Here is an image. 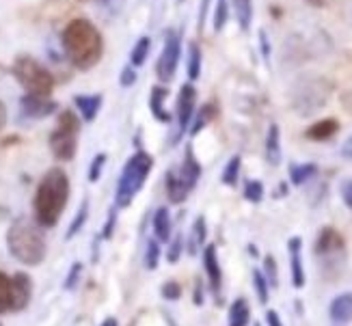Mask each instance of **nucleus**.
I'll return each mask as SVG.
<instances>
[{
    "label": "nucleus",
    "mask_w": 352,
    "mask_h": 326,
    "mask_svg": "<svg viewBox=\"0 0 352 326\" xmlns=\"http://www.w3.org/2000/svg\"><path fill=\"white\" fill-rule=\"evenodd\" d=\"M67 199H69V180L65 175V171L50 169L41 177L33 199L35 221L45 229L54 227L60 219V214L65 212Z\"/></svg>",
    "instance_id": "nucleus-1"
},
{
    "label": "nucleus",
    "mask_w": 352,
    "mask_h": 326,
    "mask_svg": "<svg viewBox=\"0 0 352 326\" xmlns=\"http://www.w3.org/2000/svg\"><path fill=\"white\" fill-rule=\"evenodd\" d=\"M63 48L74 67L91 69L102 58V35L89 20H74L63 30Z\"/></svg>",
    "instance_id": "nucleus-2"
},
{
    "label": "nucleus",
    "mask_w": 352,
    "mask_h": 326,
    "mask_svg": "<svg viewBox=\"0 0 352 326\" xmlns=\"http://www.w3.org/2000/svg\"><path fill=\"white\" fill-rule=\"evenodd\" d=\"M7 248L9 253L24 266H39L45 259L48 246H45V236L41 225L28 219H15L7 231Z\"/></svg>",
    "instance_id": "nucleus-3"
},
{
    "label": "nucleus",
    "mask_w": 352,
    "mask_h": 326,
    "mask_svg": "<svg viewBox=\"0 0 352 326\" xmlns=\"http://www.w3.org/2000/svg\"><path fill=\"white\" fill-rule=\"evenodd\" d=\"M151 166H154V158L145 151H136L126 162L124 171H121L119 184H117V193H115L117 208H128L136 199V195H139V191L143 188L145 180L151 173Z\"/></svg>",
    "instance_id": "nucleus-4"
},
{
    "label": "nucleus",
    "mask_w": 352,
    "mask_h": 326,
    "mask_svg": "<svg viewBox=\"0 0 352 326\" xmlns=\"http://www.w3.org/2000/svg\"><path fill=\"white\" fill-rule=\"evenodd\" d=\"M13 76L18 78V83L26 89L30 96H43L48 98L54 89V78L52 74L45 69L39 61L33 56H20L13 63Z\"/></svg>",
    "instance_id": "nucleus-5"
},
{
    "label": "nucleus",
    "mask_w": 352,
    "mask_h": 326,
    "mask_svg": "<svg viewBox=\"0 0 352 326\" xmlns=\"http://www.w3.org/2000/svg\"><path fill=\"white\" fill-rule=\"evenodd\" d=\"M80 121L72 111H63L58 117V126L50 134V149L58 160H72L78 149Z\"/></svg>",
    "instance_id": "nucleus-6"
},
{
    "label": "nucleus",
    "mask_w": 352,
    "mask_h": 326,
    "mask_svg": "<svg viewBox=\"0 0 352 326\" xmlns=\"http://www.w3.org/2000/svg\"><path fill=\"white\" fill-rule=\"evenodd\" d=\"M179 35L175 30H166V39H164V48H162V54L158 58V78L162 83H171L173 76H175V69H177V61H179Z\"/></svg>",
    "instance_id": "nucleus-7"
},
{
    "label": "nucleus",
    "mask_w": 352,
    "mask_h": 326,
    "mask_svg": "<svg viewBox=\"0 0 352 326\" xmlns=\"http://www.w3.org/2000/svg\"><path fill=\"white\" fill-rule=\"evenodd\" d=\"M195 102H197V91L190 83H186L179 89V96H177V132L173 136V145L184 136V132L188 130L190 126V119H192V111H195Z\"/></svg>",
    "instance_id": "nucleus-8"
},
{
    "label": "nucleus",
    "mask_w": 352,
    "mask_h": 326,
    "mask_svg": "<svg viewBox=\"0 0 352 326\" xmlns=\"http://www.w3.org/2000/svg\"><path fill=\"white\" fill-rule=\"evenodd\" d=\"M346 251V242H344V236L340 234L338 229L333 227H324L322 231L318 234V240H316V255L318 257H342Z\"/></svg>",
    "instance_id": "nucleus-9"
},
{
    "label": "nucleus",
    "mask_w": 352,
    "mask_h": 326,
    "mask_svg": "<svg viewBox=\"0 0 352 326\" xmlns=\"http://www.w3.org/2000/svg\"><path fill=\"white\" fill-rule=\"evenodd\" d=\"M204 268H206V276L210 283V292L214 294V298L219 301L221 290H223V268L219 263V255H217V246L208 244L204 251Z\"/></svg>",
    "instance_id": "nucleus-10"
},
{
    "label": "nucleus",
    "mask_w": 352,
    "mask_h": 326,
    "mask_svg": "<svg viewBox=\"0 0 352 326\" xmlns=\"http://www.w3.org/2000/svg\"><path fill=\"white\" fill-rule=\"evenodd\" d=\"M30 294H33V281L24 272H15L11 276V312H22L30 303Z\"/></svg>",
    "instance_id": "nucleus-11"
},
{
    "label": "nucleus",
    "mask_w": 352,
    "mask_h": 326,
    "mask_svg": "<svg viewBox=\"0 0 352 326\" xmlns=\"http://www.w3.org/2000/svg\"><path fill=\"white\" fill-rule=\"evenodd\" d=\"M287 253H289V272H292V285L296 290H302L307 283L305 276V266H302V240L298 236L287 240Z\"/></svg>",
    "instance_id": "nucleus-12"
},
{
    "label": "nucleus",
    "mask_w": 352,
    "mask_h": 326,
    "mask_svg": "<svg viewBox=\"0 0 352 326\" xmlns=\"http://www.w3.org/2000/svg\"><path fill=\"white\" fill-rule=\"evenodd\" d=\"M20 106H22V115L24 117H30V119H41V117H48L56 111V104L48 98L43 96H26L20 100Z\"/></svg>",
    "instance_id": "nucleus-13"
},
{
    "label": "nucleus",
    "mask_w": 352,
    "mask_h": 326,
    "mask_svg": "<svg viewBox=\"0 0 352 326\" xmlns=\"http://www.w3.org/2000/svg\"><path fill=\"white\" fill-rule=\"evenodd\" d=\"M177 177L184 182V186H186L188 191H192L197 186V182H199V177H201V164L197 162L192 147H186V156H184V160H182Z\"/></svg>",
    "instance_id": "nucleus-14"
},
{
    "label": "nucleus",
    "mask_w": 352,
    "mask_h": 326,
    "mask_svg": "<svg viewBox=\"0 0 352 326\" xmlns=\"http://www.w3.org/2000/svg\"><path fill=\"white\" fill-rule=\"evenodd\" d=\"M329 316L335 324H348L352 320V292L340 294L329 305Z\"/></svg>",
    "instance_id": "nucleus-15"
},
{
    "label": "nucleus",
    "mask_w": 352,
    "mask_h": 326,
    "mask_svg": "<svg viewBox=\"0 0 352 326\" xmlns=\"http://www.w3.org/2000/svg\"><path fill=\"white\" fill-rule=\"evenodd\" d=\"M338 132H340L338 119H322V121H316L314 126L307 132H305V136H307L309 141L322 143V141H329V138H333Z\"/></svg>",
    "instance_id": "nucleus-16"
},
{
    "label": "nucleus",
    "mask_w": 352,
    "mask_h": 326,
    "mask_svg": "<svg viewBox=\"0 0 352 326\" xmlns=\"http://www.w3.org/2000/svg\"><path fill=\"white\" fill-rule=\"evenodd\" d=\"M164 186H166V197H169L171 204H182V201H186L188 195H190V191L177 177V171H169V173H166Z\"/></svg>",
    "instance_id": "nucleus-17"
},
{
    "label": "nucleus",
    "mask_w": 352,
    "mask_h": 326,
    "mask_svg": "<svg viewBox=\"0 0 352 326\" xmlns=\"http://www.w3.org/2000/svg\"><path fill=\"white\" fill-rule=\"evenodd\" d=\"M154 234L158 242L169 244L171 234H173V223H171V214L166 208H158L154 214Z\"/></svg>",
    "instance_id": "nucleus-18"
},
{
    "label": "nucleus",
    "mask_w": 352,
    "mask_h": 326,
    "mask_svg": "<svg viewBox=\"0 0 352 326\" xmlns=\"http://www.w3.org/2000/svg\"><path fill=\"white\" fill-rule=\"evenodd\" d=\"M251 322V307L247 298H236L229 307V318L227 324L229 326H249Z\"/></svg>",
    "instance_id": "nucleus-19"
},
{
    "label": "nucleus",
    "mask_w": 352,
    "mask_h": 326,
    "mask_svg": "<svg viewBox=\"0 0 352 326\" xmlns=\"http://www.w3.org/2000/svg\"><path fill=\"white\" fill-rule=\"evenodd\" d=\"M266 160L277 166L281 162V132L277 123H272L268 128V136H266Z\"/></svg>",
    "instance_id": "nucleus-20"
},
{
    "label": "nucleus",
    "mask_w": 352,
    "mask_h": 326,
    "mask_svg": "<svg viewBox=\"0 0 352 326\" xmlns=\"http://www.w3.org/2000/svg\"><path fill=\"white\" fill-rule=\"evenodd\" d=\"M74 102H76V106H78V111H80L85 121H94L96 115L100 113L102 96H76Z\"/></svg>",
    "instance_id": "nucleus-21"
},
{
    "label": "nucleus",
    "mask_w": 352,
    "mask_h": 326,
    "mask_svg": "<svg viewBox=\"0 0 352 326\" xmlns=\"http://www.w3.org/2000/svg\"><path fill=\"white\" fill-rule=\"evenodd\" d=\"M208 240V227H206V219L204 216H197L195 225H192V234H190V242H188V253L197 255L199 248H201Z\"/></svg>",
    "instance_id": "nucleus-22"
},
{
    "label": "nucleus",
    "mask_w": 352,
    "mask_h": 326,
    "mask_svg": "<svg viewBox=\"0 0 352 326\" xmlns=\"http://www.w3.org/2000/svg\"><path fill=\"white\" fill-rule=\"evenodd\" d=\"M166 91L164 87H156L154 91H151V96H149V106H151V113L156 115V119L158 121H162V123H169L171 121V115L166 113V111H162V102L166 100Z\"/></svg>",
    "instance_id": "nucleus-23"
},
{
    "label": "nucleus",
    "mask_w": 352,
    "mask_h": 326,
    "mask_svg": "<svg viewBox=\"0 0 352 326\" xmlns=\"http://www.w3.org/2000/svg\"><path fill=\"white\" fill-rule=\"evenodd\" d=\"M318 173V164L314 162H305V164H292L289 166V180L294 186H302L305 182H309Z\"/></svg>",
    "instance_id": "nucleus-24"
},
{
    "label": "nucleus",
    "mask_w": 352,
    "mask_h": 326,
    "mask_svg": "<svg viewBox=\"0 0 352 326\" xmlns=\"http://www.w3.org/2000/svg\"><path fill=\"white\" fill-rule=\"evenodd\" d=\"M234 9H236V18L242 30H249L251 18H253V3L251 0H232Z\"/></svg>",
    "instance_id": "nucleus-25"
},
{
    "label": "nucleus",
    "mask_w": 352,
    "mask_h": 326,
    "mask_svg": "<svg viewBox=\"0 0 352 326\" xmlns=\"http://www.w3.org/2000/svg\"><path fill=\"white\" fill-rule=\"evenodd\" d=\"M253 287H255V294H257V301L262 303V305H266L268 298H270V285L266 281L264 272L259 270V268L253 270Z\"/></svg>",
    "instance_id": "nucleus-26"
},
{
    "label": "nucleus",
    "mask_w": 352,
    "mask_h": 326,
    "mask_svg": "<svg viewBox=\"0 0 352 326\" xmlns=\"http://www.w3.org/2000/svg\"><path fill=\"white\" fill-rule=\"evenodd\" d=\"M11 276L5 272H0V314H9L11 312Z\"/></svg>",
    "instance_id": "nucleus-27"
},
{
    "label": "nucleus",
    "mask_w": 352,
    "mask_h": 326,
    "mask_svg": "<svg viewBox=\"0 0 352 326\" xmlns=\"http://www.w3.org/2000/svg\"><path fill=\"white\" fill-rule=\"evenodd\" d=\"M160 263V242L156 238H149L145 246V268L156 270Z\"/></svg>",
    "instance_id": "nucleus-28"
},
{
    "label": "nucleus",
    "mask_w": 352,
    "mask_h": 326,
    "mask_svg": "<svg viewBox=\"0 0 352 326\" xmlns=\"http://www.w3.org/2000/svg\"><path fill=\"white\" fill-rule=\"evenodd\" d=\"M149 48H151L149 37H143V39L136 41V45L132 48V54H130V63H132L134 67H141V65L145 63L147 54H149Z\"/></svg>",
    "instance_id": "nucleus-29"
},
{
    "label": "nucleus",
    "mask_w": 352,
    "mask_h": 326,
    "mask_svg": "<svg viewBox=\"0 0 352 326\" xmlns=\"http://www.w3.org/2000/svg\"><path fill=\"white\" fill-rule=\"evenodd\" d=\"M240 166H242V158L240 156H234L232 160L227 162V166L223 169V184L225 186H236L238 184Z\"/></svg>",
    "instance_id": "nucleus-30"
},
{
    "label": "nucleus",
    "mask_w": 352,
    "mask_h": 326,
    "mask_svg": "<svg viewBox=\"0 0 352 326\" xmlns=\"http://www.w3.org/2000/svg\"><path fill=\"white\" fill-rule=\"evenodd\" d=\"M188 50V76L190 80H197L199 74H201V50H199L197 43H190Z\"/></svg>",
    "instance_id": "nucleus-31"
},
{
    "label": "nucleus",
    "mask_w": 352,
    "mask_h": 326,
    "mask_svg": "<svg viewBox=\"0 0 352 326\" xmlns=\"http://www.w3.org/2000/svg\"><path fill=\"white\" fill-rule=\"evenodd\" d=\"M87 216H89V201L85 199V201H82V206H80V210H78V214H76V219L72 221V225H69V229H67V234H65L67 240H72V238L82 229V225L87 223Z\"/></svg>",
    "instance_id": "nucleus-32"
},
{
    "label": "nucleus",
    "mask_w": 352,
    "mask_h": 326,
    "mask_svg": "<svg viewBox=\"0 0 352 326\" xmlns=\"http://www.w3.org/2000/svg\"><path fill=\"white\" fill-rule=\"evenodd\" d=\"M214 115H217V111H214V106L212 104H206L201 111H199V115H197V119H195V123H192V128H190V134H197L199 130H204L208 123L214 119Z\"/></svg>",
    "instance_id": "nucleus-33"
},
{
    "label": "nucleus",
    "mask_w": 352,
    "mask_h": 326,
    "mask_svg": "<svg viewBox=\"0 0 352 326\" xmlns=\"http://www.w3.org/2000/svg\"><path fill=\"white\" fill-rule=\"evenodd\" d=\"M244 197H247V201H251V204H259V201L264 199V184L259 180H249L244 184Z\"/></svg>",
    "instance_id": "nucleus-34"
},
{
    "label": "nucleus",
    "mask_w": 352,
    "mask_h": 326,
    "mask_svg": "<svg viewBox=\"0 0 352 326\" xmlns=\"http://www.w3.org/2000/svg\"><path fill=\"white\" fill-rule=\"evenodd\" d=\"M264 276L270 287H277L279 285V268H277V259H274L272 255H266L264 257Z\"/></svg>",
    "instance_id": "nucleus-35"
},
{
    "label": "nucleus",
    "mask_w": 352,
    "mask_h": 326,
    "mask_svg": "<svg viewBox=\"0 0 352 326\" xmlns=\"http://www.w3.org/2000/svg\"><path fill=\"white\" fill-rule=\"evenodd\" d=\"M229 18V3L227 0H217V11H214V30H223Z\"/></svg>",
    "instance_id": "nucleus-36"
},
{
    "label": "nucleus",
    "mask_w": 352,
    "mask_h": 326,
    "mask_svg": "<svg viewBox=\"0 0 352 326\" xmlns=\"http://www.w3.org/2000/svg\"><path fill=\"white\" fill-rule=\"evenodd\" d=\"M182 248H184V238L177 234L173 240H169V251H166V259H169V263H177L179 261Z\"/></svg>",
    "instance_id": "nucleus-37"
},
{
    "label": "nucleus",
    "mask_w": 352,
    "mask_h": 326,
    "mask_svg": "<svg viewBox=\"0 0 352 326\" xmlns=\"http://www.w3.org/2000/svg\"><path fill=\"white\" fill-rule=\"evenodd\" d=\"M160 292H162V298H166V301H179L182 285L177 281H166V283H162Z\"/></svg>",
    "instance_id": "nucleus-38"
},
{
    "label": "nucleus",
    "mask_w": 352,
    "mask_h": 326,
    "mask_svg": "<svg viewBox=\"0 0 352 326\" xmlns=\"http://www.w3.org/2000/svg\"><path fill=\"white\" fill-rule=\"evenodd\" d=\"M104 162H106V153H98L96 160L91 162V169H89V182H98L100 180Z\"/></svg>",
    "instance_id": "nucleus-39"
},
{
    "label": "nucleus",
    "mask_w": 352,
    "mask_h": 326,
    "mask_svg": "<svg viewBox=\"0 0 352 326\" xmlns=\"http://www.w3.org/2000/svg\"><path fill=\"white\" fill-rule=\"evenodd\" d=\"M80 274H82V263H80V261H76L74 266L69 268V274H67V279H65L63 287H65V290H74V287H76V283H78Z\"/></svg>",
    "instance_id": "nucleus-40"
},
{
    "label": "nucleus",
    "mask_w": 352,
    "mask_h": 326,
    "mask_svg": "<svg viewBox=\"0 0 352 326\" xmlns=\"http://www.w3.org/2000/svg\"><path fill=\"white\" fill-rule=\"evenodd\" d=\"M342 199H344V204L352 210V180L342 184Z\"/></svg>",
    "instance_id": "nucleus-41"
},
{
    "label": "nucleus",
    "mask_w": 352,
    "mask_h": 326,
    "mask_svg": "<svg viewBox=\"0 0 352 326\" xmlns=\"http://www.w3.org/2000/svg\"><path fill=\"white\" fill-rule=\"evenodd\" d=\"M134 80H136V72L132 67H126L121 72V87H132Z\"/></svg>",
    "instance_id": "nucleus-42"
},
{
    "label": "nucleus",
    "mask_w": 352,
    "mask_h": 326,
    "mask_svg": "<svg viewBox=\"0 0 352 326\" xmlns=\"http://www.w3.org/2000/svg\"><path fill=\"white\" fill-rule=\"evenodd\" d=\"M266 324H268V326H283L279 314L274 312V309H266Z\"/></svg>",
    "instance_id": "nucleus-43"
},
{
    "label": "nucleus",
    "mask_w": 352,
    "mask_h": 326,
    "mask_svg": "<svg viewBox=\"0 0 352 326\" xmlns=\"http://www.w3.org/2000/svg\"><path fill=\"white\" fill-rule=\"evenodd\" d=\"M115 223H117V216H115V212H111V216H109V223H106V227H104V238H111L113 236V227H115Z\"/></svg>",
    "instance_id": "nucleus-44"
},
{
    "label": "nucleus",
    "mask_w": 352,
    "mask_h": 326,
    "mask_svg": "<svg viewBox=\"0 0 352 326\" xmlns=\"http://www.w3.org/2000/svg\"><path fill=\"white\" fill-rule=\"evenodd\" d=\"M208 5L210 0H201V9H199V30L204 28V22H206V11H208Z\"/></svg>",
    "instance_id": "nucleus-45"
},
{
    "label": "nucleus",
    "mask_w": 352,
    "mask_h": 326,
    "mask_svg": "<svg viewBox=\"0 0 352 326\" xmlns=\"http://www.w3.org/2000/svg\"><path fill=\"white\" fill-rule=\"evenodd\" d=\"M342 156L348 158V160H352V134H350V138H346V143L342 147Z\"/></svg>",
    "instance_id": "nucleus-46"
},
{
    "label": "nucleus",
    "mask_w": 352,
    "mask_h": 326,
    "mask_svg": "<svg viewBox=\"0 0 352 326\" xmlns=\"http://www.w3.org/2000/svg\"><path fill=\"white\" fill-rule=\"evenodd\" d=\"M5 121H7V111H5V104L0 102V130L5 128Z\"/></svg>",
    "instance_id": "nucleus-47"
},
{
    "label": "nucleus",
    "mask_w": 352,
    "mask_h": 326,
    "mask_svg": "<svg viewBox=\"0 0 352 326\" xmlns=\"http://www.w3.org/2000/svg\"><path fill=\"white\" fill-rule=\"evenodd\" d=\"M100 326H119V322H117V318H106Z\"/></svg>",
    "instance_id": "nucleus-48"
},
{
    "label": "nucleus",
    "mask_w": 352,
    "mask_h": 326,
    "mask_svg": "<svg viewBox=\"0 0 352 326\" xmlns=\"http://www.w3.org/2000/svg\"><path fill=\"white\" fill-rule=\"evenodd\" d=\"M307 3L314 5V7H324V5L329 3V0H307Z\"/></svg>",
    "instance_id": "nucleus-49"
},
{
    "label": "nucleus",
    "mask_w": 352,
    "mask_h": 326,
    "mask_svg": "<svg viewBox=\"0 0 352 326\" xmlns=\"http://www.w3.org/2000/svg\"><path fill=\"white\" fill-rule=\"evenodd\" d=\"M82 3H89V0H82Z\"/></svg>",
    "instance_id": "nucleus-50"
},
{
    "label": "nucleus",
    "mask_w": 352,
    "mask_h": 326,
    "mask_svg": "<svg viewBox=\"0 0 352 326\" xmlns=\"http://www.w3.org/2000/svg\"><path fill=\"white\" fill-rule=\"evenodd\" d=\"M255 326H259V324H255Z\"/></svg>",
    "instance_id": "nucleus-51"
},
{
    "label": "nucleus",
    "mask_w": 352,
    "mask_h": 326,
    "mask_svg": "<svg viewBox=\"0 0 352 326\" xmlns=\"http://www.w3.org/2000/svg\"><path fill=\"white\" fill-rule=\"evenodd\" d=\"M0 326H3V324H0Z\"/></svg>",
    "instance_id": "nucleus-52"
}]
</instances>
